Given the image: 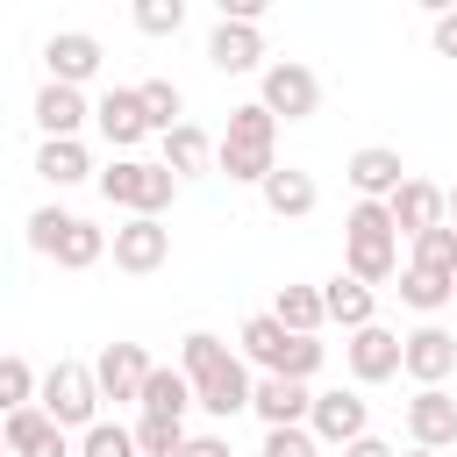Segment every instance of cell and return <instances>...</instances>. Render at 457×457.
<instances>
[{"label":"cell","instance_id":"obj_1","mask_svg":"<svg viewBox=\"0 0 457 457\" xmlns=\"http://www.w3.org/2000/svg\"><path fill=\"white\" fill-rule=\"evenodd\" d=\"M100 193H107V207L164 214L171 193H179V171H171V164H143V157H114V164L100 171Z\"/></svg>","mask_w":457,"mask_h":457},{"label":"cell","instance_id":"obj_2","mask_svg":"<svg viewBox=\"0 0 457 457\" xmlns=\"http://www.w3.org/2000/svg\"><path fill=\"white\" fill-rule=\"evenodd\" d=\"M100 371L93 364H79V357H57L50 371H43V414L50 421H64V428H93L100 421Z\"/></svg>","mask_w":457,"mask_h":457},{"label":"cell","instance_id":"obj_3","mask_svg":"<svg viewBox=\"0 0 457 457\" xmlns=\"http://www.w3.org/2000/svg\"><path fill=\"white\" fill-rule=\"evenodd\" d=\"M257 100H264L278 121H307V114L321 107V79H314V64H300V57H271Z\"/></svg>","mask_w":457,"mask_h":457},{"label":"cell","instance_id":"obj_4","mask_svg":"<svg viewBox=\"0 0 457 457\" xmlns=\"http://www.w3.org/2000/svg\"><path fill=\"white\" fill-rule=\"evenodd\" d=\"M343 364H350V378L357 386H378V378H393V371H407V336H393V328H350V343H343Z\"/></svg>","mask_w":457,"mask_h":457},{"label":"cell","instance_id":"obj_5","mask_svg":"<svg viewBox=\"0 0 457 457\" xmlns=\"http://www.w3.org/2000/svg\"><path fill=\"white\" fill-rule=\"evenodd\" d=\"M100 64H107V50H100V36H86V29H57V36L43 43V71H50L57 86H86Z\"/></svg>","mask_w":457,"mask_h":457},{"label":"cell","instance_id":"obj_6","mask_svg":"<svg viewBox=\"0 0 457 457\" xmlns=\"http://www.w3.org/2000/svg\"><path fill=\"white\" fill-rule=\"evenodd\" d=\"M250 414H257L264 428H300V421L314 414V393H307V378L264 371V378H257V400H250Z\"/></svg>","mask_w":457,"mask_h":457},{"label":"cell","instance_id":"obj_7","mask_svg":"<svg viewBox=\"0 0 457 457\" xmlns=\"http://www.w3.org/2000/svg\"><path fill=\"white\" fill-rule=\"evenodd\" d=\"M93 121H100V136H107L114 150H136V143L150 136V107H143V93H136V86L100 93V100H93Z\"/></svg>","mask_w":457,"mask_h":457},{"label":"cell","instance_id":"obj_8","mask_svg":"<svg viewBox=\"0 0 457 457\" xmlns=\"http://www.w3.org/2000/svg\"><path fill=\"white\" fill-rule=\"evenodd\" d=\"M343 179L357 186V200H393V193L407 186V164H400L393 143H364V150L343 164Z\"/></svg>","mask_w":457,"mask_h":457},{"label":"cell","instance_id":"obj_9","mask_svg":"<svg viewBox=\"0 0 457 457\" xmlns=\"http://www.w3.org/2000/svg\"><path fill=\"white\" fill-rule=\"evenodd\" d=\"M171 257V228L157 221V214H129L121 228H114V264L121 271H157Z\"/></svg>","mask_w":457,"mask_h":457},{"label":"cell","instance_id":"obj_10","mask_svg":"<svg viewBox=\"0 0 457 457\" xmlns=\"http://www.w3.org/2000/svg\"><path fill=\"white\" fill-rule=\"evenodd\" d=\"M450 371H457V336L436 328V321L407 328V378H414V386H443Z\"/></svg>","mask_w":457,"mask_h":457},{"label":"cell","instance_id":"obj_11","mask_svg":"<svg viewBox=\"0 0 457 457\" xmlns=\"http://www.w3.org/2000/svg\"><path fill=\"white\" fill-rule=\"evenodd\" d=\"M93 371H100V393L107 400H143V386H150V357H143V343H107L100 357H93Z\"/></svg>","mask_w":457,"mask_h":457},{"label":"cell","instance_id":"obj_12","mask_svg":"<svg viewBox=\"0 0 457 457\" xmlns=\"http://www.w3.org/2000/svg\"><path fill=\"white\" fill-rule=\"evenodd\" d=\"M307 428L321 436V443H357V436H371V407L357 400V393H314V414H307Z\"/></svg>","mask_w":457,"mask_h":457},{"label":"cell","instance_id":"obj_13","mask_svg":"<svg viewBox=\"0 0 457 457\" xmlns=\"http://www.w3.org/2000/svg\"><path fill=\"white\" fill-rule=\"evenodd\" d=\"M407 436H414L421 450L457 443V400H450L443 386H414V400H407Z\"/></svg>","mask_w":457,"mask_h":457},{"label":"cell","instance_id":"obj_14","mask_svg":"<svg viewBox=\"0 0 457 457\" xmlns=\"http://www.w3.org/2000/svg\"><path fill=\"white\" fill-rule=\"evenodd\" d=\"M7 457H71L64 421H50L43 407H7Z\"/></svg>","mask_w":457,"mask_h":457},{"label":"cell","instance_id":"obj_15","mask_svg":"<svg viewBox=\"0 0 457 457\" xmlns=\"http://www.w3.org/2000/svg\"><path fill=\"white\" fill-rule=\"evenodd\" d=\"M207 64L214 71H264V29L257 21H214Z\"/></svg>","mask_w":457,"mask_h":457},{"label":"cell","instance_id":"obj_16","mask_svg":"<svg viewBox=\"0 0 457 457\" xmlns=\"http://www.w3.org/2000/svg\"><path fill=\"white\" fill-rule=\"evenodd\" d=\"M386 207H393V221H400V236H407V243H414L421 228H443V221H450V193H443V186H428V179H407Z\"/></svg>","mask_w":457,"mask_h":457},{"label":"cell","instance_id":"obj_17","mask_svg":"<svg viewBox=\"0 0 457 457\" xmlns=\"http://www.w3.org/2000/svg\"><path fill=\"white\" fill-rule=\"evenodd\" d=\"M193 386H200V407H207V414H221V421H228V414H243V407L257 400V378L243 371V357H236V350H228L207 378H193Z\"/></svg>","mask_w":457,"mask_h":457},{"label":"cell","instance_id":"obj_18","mask_svg":"<svg viewBox=\"0 0 457 457\" xmlns=\"http://www.w3.org/2000/svg\"><path fill=\"white\" fill-rule=\"evenodd\" d=\"M264 207L278 214V221H300V214H314V200H321V186H314V171H300V164H278L264 186Z\"/></svg>","mask_w":457,"mask_h":457},{"label":"cell","instance_id":"obj_19","mask_svg":"<svg viewBox=\"0 0 457 457\" xmlns=\"http://www.w3.org/2000/svg\"><path fill=\"white\" fill-rule=\"evenodd\" d=\"M143 414H164V421H186L193 407H200V386L186 378V371H171V364H157L150 371V386H143V400H136Z\"/></svg>","mask_w":457,"mask_h":457},{"label":"cell","instance_id":"obj_20","mask_svg":"<svg viewBox=\"0 0 457 457\" xmlns=\"http://www.w3.org/2000/svg\"><path fill=\"white\" fill-rule=\"evenodd\" d=\"M86 114H93V107H86L79 86H57V79H50V86L36 93V129H43V136H79Z\"/></svg>","mask_w":457,"mask_h":457},{"label":"cell","instance_id":"obj_21","mask_svg":"<svg viewBox=\"0 0 457 457\" xmlns=\"http://www.w3.org/2000/svg\"><path fill=\"white\" fill-rule=\"evenodd\" d=\"M350 243V278H364V286H386V278H400V236H343Z\"/></svg>","mask_w":457,"mask_h":457},{"label":"cell","instance_id":"obj_22","mask_svg":"<svg viewBox=\"0 0 457 457\" xmlns=\"http://www.w3.org/2000/svg\"><path fill=\"white\" fill-rule=\"evenodd\" d=\"M36 179H50V186H79V179H93L86 143H79V136H43V150H36Z\"/></svg>","mask_w":457,"mask_h":457},{"label":"cell","instance_id":"obj_23","mask_svg":"<svg viewBox=\"0 0 457 457\" xmlns=\"http://www.w3.org/2000/svg\"><path fill=\"white\" fill-rule=\"evenodd\" d=\"M214 157H221V143H207V136H200L193 121H179V129H164V157H157V164H171L179 179H200V171H207Z\"/></svg>","mask_w":457,"mask_h":457},{"label":"cell","instance_id":"obj_24","mask_svg":"<svg viewBox=\"0 0 457 457\" xmlns=\"http://www.w3.org/2000/svg\"><path fill=\"white\" fill-rule=\"evenodd\" d=\"M214 171H228L236 186H264V179L278 171V157H271V143H236V136H221V157H214Z\"/></svg>","mask_w":457,"mask_h":457},{"label":"cell","instance_id":"obj_25","mask_svg":"<svg viewBox=\"0 0 457 457\" xmlns=\"http://www.w3.org/2000/svg\"><path fill=\"white\" fill-rule=\"evenodd\" d=\"M321 300H328V321H343V328H371V286L364 278H350V271H336L328 286H321Z\"/></svg>","mask_w":457,"mask_h":457},{"label":"cell","instance_id":"obj_26","mask_svg":"<svg viewBox=\"0 0 457 457\" xmlns=\"http://www.w3.org/2000/svg\"><path fill=\"white\" fill-rule=\"evenodd\" d=\"M236 343H243V357H250V364H264V371H278V364H286V343H293V328H286L278 314H250Z\"/></svg>","mask_w":457,"mask_h":457},{"label":"cell","instance_id":"obj_27","mask_svg":"<svg viewBox=\"0 0 457 457\" xmlns=\"http://www.w3.org/2000/svg\"><path fill=\"white\" fill-rule=\"evenodd\" d=\"M107 250H114V243H107V228H93V221H79V214H71V221H64V236H57V250H50V257H57V264H64V271H86V264H100V257H107Z\"/></svg>","mask_w":457,"mask_h":457},{"label":"cell","instance_id":"obj_28","mask_svg":"<svg viewBox=\"0 0 457 457\" xmlns=\"http://www.w3.org/2000/svg\"><path fill=\"white\" fill-rule=\"evenodd\" d=\"M271 314H278V321H286L293 336H314V328L328 321V300H321V286H278Z\"/></svg>","mask_w":457,"mask_h":457},{"label":"cell","instance_id":"obj_29","mask_svg":"<svg viewBox=\"0 0 457 457\" xmlns=\"http://www.w3.org/2000/svg\"><path fill=\"white\" fill-rule=\"evenodd\" d=\"M400 300H407L414 314H443V307L457 300V278H443V271H421V264H407V271H400Z\"/></svg>","mask_w":457,"mask_h":457},{"label":"cell","instance_id":"obj_30","mask_svg":"<svg viewBox=\"0 0 457 457\" xmlns=\"http://www.w3.org/2000/svg\"><path fill=\"white\" fill-rule=\"evenodd\" d=\"M414 264H421V271H443V278H457V221H443V228H421V236H414Z\"/></svg>","mask_w":457,"mask_h":457},{"label":"cell","instance_id":"obj_31","mask_svg":"<svg viewBox=\"0 0 457 457\" xmlns=\"http://www.w3.org/2000/svg\"><path fill=\"white\" fill-rule=\"evenodd\" d=\"M79 457H143V450H136V428L93 421V428H79Z\"/></svg>","mask_w":457,"mask_h":457},{"label":"cell","instance_id":"obj_32","mask_svg":"<svg viewBox=\"0 0 457 457\" xmlns=\"http://www.w3.org/2000/svg\"><path fill=\"white\" fill-rule=\"evenodd\" d=\"M136 93H143V107H150V129H179V121H186V93H179L171 79H143Z\"/></svg>","mask_w":457,"mask_h":457},{"label":"cell","instance_id":"obj_33","mask_svg":"<svg viewBox=\"0 0 457 457\" xmlns=\"http://www.w3.org/2000/svg\"><path fill=\"white\" fill-rule=\"evenodd\" d=\"M221 357H228V343H221L214 328H193V336L179 343V371H186V378H207Z\"/></svg>","mask_w":457,"mask_h":457},{"label":"cell","instance_id":"obj_34","mask_svg":"<svg viewBox=\"0 0 457 457\" xmlns=\"http://www.w3.org/2000/svg\"><path fill=\"white\" fill-rule=\"evenodd\" d=\"M129 21L143 36H179L186 29V0H129Z\"/></svg>","mask_w":457,"mask_h":457},{"label":"cell","instance_id":"obj_35","mask_svg":"<svg viewBox=\"0 0 457 457\" xmlns=\"http://www.w3.org/2000/svg\"><path fill=\"white\" fill-rule=\"evenodd\" d=\"M228 136H236V143H278V114H271L264 100H250V107H228Z\"/></svg>","mask_w":457,"mask_h":457},{"label":"cell","instance_id":"obj_36","mask_svg":"<svg viewBox=\"0 0 457 457\" xmlns=\"http://www.w3.org/2000/svg\"><path fill=\"white\" fill-rule=\"evenodd\" d=\"M179 443H186V421H164V414H143L136 421V450L143 457H179Z\"/></svg>","mask_w":457,"mask_h":457},{"label":"cell","instance_id":"obj_37","mask_svg":"<svg viewBox=\"0 0 457 457\" xmlns=\"http://www.w3.org/2000/svg\"><path fill=\"white\" fill-rule=\"evenodd\" d=\"M0 400H7V407H29V400H36V371H29V357H7V364H0Z\"/></svg>","mask_w":457,"mask_h":457},{"label":"cell","instance_id":"obj_38","mask_svg":"<svg viewBox=\"0 0 457 457\" xmlns=\"http://www.w3.org/2000/svg\"><path fill=\"white\" fill-rule=\"evenodd\" d=\"M314 428L300 421V428H264V457H314Z\"/></svg>","mask_w":457,"mask_h":457},{"label":"cell","instance_id":"obj_39","mask_svg":"<svg viewBox=\"0 0 457 457\" xmlns=\"http://www.w3.org/2000/svg\"><path fill=\"white\" fill-rule=\"evenodd\" d=\"M64 221H71L64 207H36V214H29V250H43V257H50V250H57V236H64Z\"/></svg>","mask_w":457,"mask_h":457},{"label":"cell","instance_id":"obj_40","mask_svg":"<svg viewBox=\"0 0 457 457\" xmlns=\"http://www.w3.org/2000/svg\"><path fill=\"white\" fill-rule=\"evenodd\" d=\"M321 357H328V350H321L314 336H293V343H286V364H278V371H286V378H314V371H321Z\"/></svg>","mask_w":457,"mask_h":457},{"label":"cell","instance_id":"obj_41","mask_svg":"<svg viewBox=\"0 0 457 457\" xmlns=\"http://www.w3.org/2000/svg\"><path fill=\"white\" fill-rule=\"evenodd\" d=\"M428 43H436V57H457V14H436Z\"/></svg>","mask_w":457,"mask_h":457},{"label":"cell","instance_id":"obj_42","mask_svg":"<svg viewBox=\"0 0 457 457\" xmlns=\"http://www.w3.org/2000/svg\"><path fill=\"white\" fill-rule=\"evenodd\" d=\"M214 7H221V21H264L271 0H214Z\"/></svg>","mask_w":457,"mask_h":457},{"label":"cell","instance_id":"obj_43","mask_svg":"<svg viewBox=\"0 0 457 457\" xmlns=\"http://www.w3.org/2000/svg\"><path fill=\"white\" fill-rule=\"evenodd\" d=\"M179 457H228V443H221V436H186Z\"/></svg>","mask_w":457,"mask_h":457},{"label":"cell","instance_id":"obj_44","mask_svg":"<svg viewBox=\"0 0 457 457\" xmlns=\"http://www.w3.org/2000/svg\"><path fill=\"white\" fill-rule=\"evenodd\" d=\"M343 457H400V450L378 443V436H357V443H343Z\"/></svg>","mask_w":457,"mask_h":457},{"label":"cell","instance_id":"obj_45","mask_svg":"<svg viewBox=\"0 0 457 457\" xmlns=\"http://www.w3.org/2000/svg\"><path fill=\"white\" fill-rule=\"evenodd\" d=\"M414 7H428V14H457V0H414Z\"/></svg>","mask_w":457,"mask_h":457},{"label":"cell","instance_id":"obj_46","mask_svg":"<svg viewBox=\"0 0 457 457\" xmlns=\"http://www.w3.org/2000/svg\"><path fill=\"white\" fill-rule=\"evenodd\" d=\"M407 457H436V450H421V443H414V450H407Z\"/></svg>","mask_w":457,"mask_h":457},{"label":"cell","instance_id":"obj_47","mask_svg":"<svg viewBox=\"0 0 457 457\" xmlns=\"http://www.w3.org/2000/svg\"><path fill=\"white\" fill-rule=\"evenodd\" d=\"M450 221H457V186H450Z\"/></svg>","mask_w":457,"mask_h":457}]
</instances>
